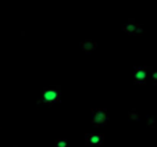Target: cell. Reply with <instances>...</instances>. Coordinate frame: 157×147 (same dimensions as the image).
<instances>
[{
	"label": "cell",
	"instance_id": "obj_2",
	"mask_svg": "<svg viewBox=\"0 0 157 147\" xmlns=\"http://www.w3.org/2000/svg\"><path fill=\"white\" fill-rule=\"evenodd\" d=\"M67 144L68 143L65 140H57L56 141V147H67Z\"/></svg>",
	"mask_w": 157,
	"mask_h": 147
},
{
	"label": "cell",
	"instance_id": "obj_1",
	"mask_svg": "<svg viewBox=\"0 0 157 147\" xmlns=\"http://www.w3.org/2000/svg\"><path fill=\"white\" fill-rule=\"evenodd\" d=\"M86 143H90V144H100V143H103V136H101V135L88 136V138H86Z\"/></svg>",
	"mask_w": 157,
	"mask_h": 147
}]
</instances>
